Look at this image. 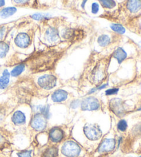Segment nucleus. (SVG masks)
I'll return each mask as SVG.
<instances>
[{
  "mask_svg": "<svg viewBox=\"0 0 141 157\" xmlns=\"http://www.w3.org/2000/svg\"><path fill=\"white\" fill-rule=\"evenodd\" d=\"M81 147L77 142L68 140L63 144L61 147V152L66 157H77L81 153Z\"/></svg>",
  "mask_w": 141,
  "mask_h": 157,
  "instance_id": "f257e3e1",
  "label": "nucleus"
},
{
  "mask_svg": "<svg viewBox=\"0 0 141 157\" xmlns=\"http://www.w3.org/2000/svg\"><path fill=\"white\" fill-rule=\"evenodd\" d=\"M36 82L41 88L46 90H50L56 86L57 78L53 75L46 74L39 77Z\"/></svg>",
  "mask_w": 141,
  "mask_h": 157,
  "instance_id": "f03ea898",
  "label": "nucleus"
},
{
  "mask_svg": "<svg viewBox=\"0 0 141 157\" xmlns=\"http://www.w3.org/2000/svg\"><path fill=\"white\" fill-rule=\"evenodd\" d=\"M83 132L85 135L90 141H97L102 136V131L97 124L87 123L84 126Z\"/></svg>",
  "mask_w": 141,
  "mask_h": 157,
  "instance_id": "7ed1b4c3",
  "label": "nucleus"
},
{
  "mask_svg": "<svg viewBox=\"0 0 141 157\" xmlns=\"http://www.w3.org/2000/svg\"><path fill=\"white\" fill-rule=\"evenodd\" d=\"M80 108L83 111H96L101 108V103L97 97H87L81 101Z\"/></svg>",
  "mask_w": 141,
  "mask_h": 157,
  "instance_id": "20e7f679",
  "label": "nucleus"
},
{
  "mask_svg": "<svg viewBox=\"0 0 141 157\" xmlns=\"http://www.w3.org/2000/svg\"><path fill=\"white\" fill-rule=\"evenodd\" d=\"M30 126L35 131H43L46 128L47 119L43 114L36 113L31 119Z\"/></svg>",
  "mask_w": 141,
  "mask_h": 157,
  "instance_id": "39448f33",
  "label": "nucleus"
},
{
  "mask_svg": "<svg viewBox=\"0 0 141 157\" xmlns=\"http://www.w3.org/2000/svg\"><path fill=\"white\" fill-rule=\"evenodd\" d=\"M31 37L27 33L20 32L17 33L14 39V43L15 46L21 49H26L31 44Z\"/></svg>",
  "mask_w": 141,
  "mask_h": 157,
  "instance_id": "423d86ee",
  "label": "nucleus"
},
{
  "mask_svg": "<svg viewBox=\"0 0 141 157\" xmlns=\"http://www.w3.org/2000/svg\"><path fill=\"white\" fill-rule=\"evenodd\" d=\"M109 107L112 113L118 117H120L125 113L123 102L119 98H113L109 101Z\"/></svg>",
  "mask_w": 141,
  "mask_h": 157,
  "instance_id": "0eeeda50",
  "label": "nucleus"
},
{
  "mask_svg": "<svg viewBox=\"0 0 141 157\" xmlns=\"http://www.w3.org/2000/svg\"><path fill=\"white\" fill-rule=\"evenodd\" d=\"M116 140L114 139L107 138L101 141L98 147V152L101 154H105L112 152L116 147Z\"/></svg>",
  "mask_w": 141,
  "mask_h": 157,
  "instance_id": "6e6552de",
  "label": "nucleus"
},
{
  "mask_svg": "<svg viewBox=\"0 0 141 157\" xmlns=\"http://www.w3.org/2000/svg\"><path fill=\"white\" fill-rule=\"evenodd\" d=\"M44 38L49 43L54 44L59 41L60 34H59V30L56 28L50 26L48 28L46 32H45Z\"/></svg>",
  "mask_w": 141,
  "mask_h": 157,
  "instance_id": "1a4fd4ad",
  "label": "nucleus"
},
{
  "mask_svg": "<svg viewBox=\"0 0 141 157\" xmlns=\"http://www.w3.org/2000/svg\"><path fill=\"white\" fill-rule=\"evenodd\" d=\"M48 136L50 141L55 144H58L64 139V132L61 128L54 127L51 128L48 132Z\"/></svg>",
  "mask_w": 141,
  "mask_h": 157,
  "instance_id": "9d476101",
  "label": "nucleus"
},
{
  "mask_svg": "<svg viewBox=\"0 0 141 157\" xmlns=\"http://www.w3.org/2000/svg\"><path fill=\"white\" fill-rule=\"evenodd\" d=\"M105 70L104 66L102 65L98 66L94 71L92 74V78L93 82L96 84H98V86L102 82L103 80L105 79Z\"/></svg>",
  "mask_w": 141,
  "mask_h": 157,
  "instance_id": "9b49d317",
  "label": "nucleus"
},
{
  "mask_svg": "<svg viewBox=\"0 0 141 157\" xmlns=\"http://www.w3.org/2000/svg\"><path fill=\"white\" fill-rule=\"evenodd\" d=\"M125 7L131 15H137L141 11V0H127Z\"/></svg>",
  "mask_w": 141,
  "mask_h": 157,
  "instance_id": "f8f14e48",
  "label": "nucleus"
},
{
  "mask_svg": "<svg viewBox=\"0 0 141 157\" xmlns=\"http://www.w3.org/2000/svg\"><path fill=\"white\" fill-rule=\"evenodd\" d=\"M68 92L62 89L56 90L51 94V99L54 103H62L66 101L68 98Z\"/></svg>",
  "mask_w": 141,
  "mask_h": 157,
  "instance_id": "ddd939ff",
  "label": "nucleus"
},
{
  "mask_svg": "<svg viewBox=\"0 0 141 157\" xmlns=\"http://www.w3.org/2000/svg\"><path fill=\"white\" fill-rule=\"evenodd\" d=\"M128 54L125 48L123 47H118L116 49L112 54V57L117 61L118 64L122 63L128 57Z\"/></svg>",
  "mask_w": 141,
  "mask_h": 157,
  "instance_id": "4468645a",
  "label": "nucleus"
},
{
  "mask_svg": "<svg viewBox=\"0 0 141 157\" xmlns=\"http://www.w3.org/2000/svg\"><path fill=\"white\" fill-rule=\"evenodd\" d=\"M11 120L15 125H23L26 123V114L21 110H17L13 113Z\"/></svg>",
  "mask_w": 141,
  "mask_h": 157,
  "instance_id": "2eb2a0df",
  "label": "nucleus"
},
{
  "mask_svg": "<svg viewBox=\"0 0 141 157\" xmlns=\"http://www.w3.org/2000/svg\"><path fill=\"white\" fill-rule=\"evenodd\" d=\"M10 72L8 69H4L3 71L2 75L0 76V90L6 89L10 84Z\"/></svg>",
  "mask_w": 141,
  "mask_h": 157,
  "instance_id": "dca6fc26",
  "label": "nucleus"
},
{
  "mask_svg": "<svg viewBox=\"0 0 141 157\" xmlns=\"http://www.w3.org/2000/svg\"><path fill=\"white\" fill-rule=\"evenodd\" d=\"M17 11L16 6L4 7L0 10V17L2 19H7L15 15Z\"/></svg>",
  "mask_w": 141,
  "mask_h": 157,
  "instance_id": "f3484780",
  "label": "nucleus"
},
{
  "mask_svg": "<svg viewBox=\"0 0 141 157\" xmlns=\"http://www.w3.org/2000/svg\"><path fill=\"white\" fill-rule=\"evenodd\" d=\"M112 43V37L109 34L103 33L98 36L97 38V44L101 48H105Z\"/></svg>",
  "mask_w": 141,
  "mask_h": 157,
  "instance_id": "a211bd4d",
  "label": "nucleus"
},
{
  "mask_svg": "<svg viewBox=\"0 0 141 157\" xmlns=\"http://www.w3.org/2000/svg\"><path fill=\"white\" fill-rule=\"evenodd\" d=\"M30 17L32 19L37 21H42L50 20L52 17V15L50 13H35L30 15Z\"/></svg>",
  "mask_w": 141,
  "mask_h": 157,
  "instance_id": "6ab92c4d",
  "label": "nucleus"
},
{
  "mask_svg": "<svg viewBox=\"0 0 141 157\" xmlns=\"http://www.w3.org/2000/svg\"><path fill=\"white\" fill-rule=\"evenodd\" d=\"M26 66L25 63H19L18 65L15 66L14 68L11 70L10 71V76L13 77H18L25 71Z\"/></svg>",
  "mask_w": 141,
  "mask_h": 157,
  "instance_id": "aec40b11",
  "label": "nucleus"
},
{
  "mask_svg": "<svg viewBox=\"0 0 141 157\" xmlns=\"http://www.w3.org/2000/svg\"><path fill=\"white\" fill-rule=\"evenodd\" d=\"M101 7L105 10H112L117 6V3L115 0H98Z\"/></svg>",
  "mask_w": 141,
  "mask_h": 157,
  "instance_id": "412c9836",
  "label": "nucleus"
},
{
  "mask_svg": "<svg viewBox=\"0 0 141 157\" xmlns=\"http://www.w3.org/2000/svg\"><path fill=\"white\" fill-rule=\"evenodd\" d=\"M110 29L113 32L118 35H124L126 33V29L120 24L112 23L110 24Z\"/></svg>",
  "mask_w": 141,
  "mask_h": 157,
  "instance_id": "4be33fe9",
  "label": "nucleus"
},
{
  "mask_svg": "<svg viewBox=\"0 0 141 157\" xmlns=\"http://www.w3.org/2000/svg\"><path fill=\"white\" fill-rule=\"evenodd\" d=\"M10 46L9 44L4 41H0V59H4L9 52Z\"/></svg>",
  "mask_w": 141,
  "mask_h": 157,
  "instance_id": "5701e85b",
  "label": "nucleus"
},
{
  "mask_svg": "<svg viewBox=\"0 0 141 157\" xmlns=\"http://www.w3.org/2000/svg\"><path fill=\"white\" fill-rule=\"evenodd\" d=\"M58 156V148L55 146L48 147L44 152L42 157H56Z\"/></svg>",
  "mask_w": 141,
  "mask_h": 157,
  "instance_id": "b1692460",
  "label": "nucleus"
},
{
  "mask_svg": "<svg viewBox=\"0 0 141 157\" xmlns=\"http://www.w3.org/2000/svg\"><path fill=\"white\" fill-rule=\"evenodd\" d=\"M13 4L17 6H32L36 0H12Z\"/></svg>",
  "mask_w": 141,
  "mask_h": 157,
  "instance_id": "393cba45",
  "label": "nucleus"
},
{
  "mask_svg": "<svg viewBox=\"0 0 141 157\" xmlns=\"http://www.w3.org/2000/svg\"><path fill=\"white\" fill-rule=\"evenodd\" d=\"M101 6L100 5L98 2H92L91 6H90V11L93 15H98L101 12Z\"/></svg>",
  "mask_w": 141,
  "mask_h": 157,
  "instance_id": "a878e982",
  "label": "nucleus"
},
{
  "mask_svg": "<svg viewBox=\"0 0 141 157\" xmlns=\"http://www.w3.org/2000/svg\"><path fill=\"white\" fill-rule=\"evenodd\" d=\"M73 35H74V32L71 29H66L61 32V37L63 39H70V38L73 37Z\"/></svg>",
  "mask_w": 141,
  "mask_h": 157,
  "instance_id": "bb28decb",
  "label": "nucleus"
},
{
  "mask_svg": "<svg viewBox=\"0 0 141 157\" xmlns=\"http://www.w3.org/2000/svg\"><path fill=\"white\" fill-rule=\"evenodd\" d=\"M128 124L125 119H120L117 124V128L120 132H125L128 129Z\"/></svg>",
  "mask_w": 141,
  "mask_h": 157,
  "instance_id": "cd10ccee",
  "label": "nucleus"
},
{
  "mask_svg": "<svg viewBox=\"0 0 141 157\" xmlns=\"http://www.w3.org/2000/svg\"><path fill=\"white\" fill-rule=\"evenodd\" d=\"M8 34V27L6 26H0V41H4Z\"/></svg>",
  "mask_w": 141,
  "mask_h": 157,
  "instance_id": "c85d7f7f",
  "label": "nucleus"
},
{
  "mask_svg": "<svg viewBox=\"0 0 141 157\" xmlns=\"http://www.w3.org/2000/svg\"><path fill=\"white\" fill-rule=\"evenodd\" d=\"M119 92V88H112L106 90L105 92V94L106 96H113V95H116Z\"/></svg>",
  "mask_w": 141,
  "mask_h": 157,
  "instance_id": "c756f323",
  "label": "nucleus"
},
{
  "mask_svg": "<svg viewBox=\"0 0 141 157\" xmlns=\"http://www.w3.org/2000/svg\"><path fill=\"white\" fill-rule=\"evenodd\" d=\"M18 157H32V151L24 150L17 153Z\"/></svg>",
  "mask_w": 141,
  "mask_h": 157,
  "instance_id": "7c9ffc66",
  "label": "nucleus"
},
{
  "mask_svg": "<svg viewBox=\"0 0 141 157\" xmlns=\"http://www.w3.org/2000/svg\"><path fill=\"white\" fill-rule=\"evenodd\" d=\"M80 105H81V100L77 99V100L72 101L71 103H70V107L72 109H77L78 107H80Z\"/></svg>",
  "mask_w": 141,
  "mask_h": 157,
  "instance_id": "2f4dec72",
  "label": "nucleus"
},
{
  "mask_svg": "<svg viewBox=\"0 0 141 157\" xmlns=\"http://www.w3.org/2000/svg\"><path fill=\"white\" fill-rule=\"evenodd\" d=\"M54 0H36V3L41 6H48L52 2H53Z\"/></svg>",
  "mask_w": 141,
  "mask_h": 157,
  "instance_id": "473e14b6",
  "label": "nucleus"
},
{
  "mask_svg": "<svg viewBox=\"0 0 141 157\" xmlns=\"http://www.w3.org/2000/svg\"><path fill=\"white\" fill-rule=\"evenodd\" d=\"M109 86L108 83H103V84H101V85H98L97 86L96 88H97V91H100L101 90H103L105 89V88H107Z\"/></svg>",
  "mask_w": 141,
  "mask_h": 157,
  "instance_id": "72a5a7b5",
  "label": "nucleus"
},
{
  "mask_svg": "<svg viewBox=\"0 0 141 157\" xmlns=\"http://www.w3.org/2000/svg\"><path fill=\"white\" fill-rule=\"evenodd\" d=\"M6 5V1L5 0H0V10L4 8Z\"/></svg>",
  "mask_w": 141,
  "mask_h": 157,
  "instance_id": "f704fd0d",
  "label": "nucleus"
},
{
  "mask_svg": "<svg viewBox=\"0 0 141 157\" xmlns=\"http://www.w3.org/2000/svg\"><path fill=\"white\" fill-rule=\"evenodd\" d=\"M89 0H82V2H81V8H83V9H84L85 8V6H86V4L87 3V2H88Z\"/></svg>",
  "mask_w": 141,
  "mask_h": 157,
  "instance_id": "c9c22d12",
  "label": "nucleus"
},
{
  "mask_svg": "<svg viewBox=\"0 0 141 157\" xmlns=\"http://www.w3.org/2000/svg\"><path fill=\"white\" fill-rule=\"evenodd\" d=\"M2 139H3V137H2V136L1 135V134H0V142L2 141Z\"/></svg>",
  "mask_w": 141,
  "mask_h": 157,
  "instance_id": "e433bc0d",
  "label": "nucleus"
},
{
  "mask_svg": "<svg viewBox=\"0 0 141 157\" xmlns=\"http://www.w3.org/2000/svg\"><path fill=\"white\" fill-rule=\"evenodd\" d=\"M139 45L140 46V47H141V41L139 42Z\"/></svg>",
  "mask_w": 141,
  "mask_h": 157,
  "instance_id": "4c0bfd02",
  "label": "nucleus"
},
{
  "mask_svg": "<svg viewBox=\"0 0 141 157\" xmlns=\"http://www.w3.org/2000/svg\"><path fill=\"white\" fill-rule=\"evenodd\" d=\"M140 157H141V156H140Z\"/></svg>",
  "mask_w": 141,
  "mask_h": 157,
  "instance_id": "58836bf2",
  "label": "nucleus"
}]
</instances>
